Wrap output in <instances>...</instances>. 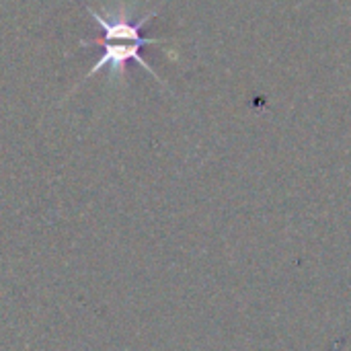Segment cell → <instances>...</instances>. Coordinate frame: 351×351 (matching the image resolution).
Instances as JSON below:
<instances>
[{"label":"cell","instance_id":"1","mask_svg":"<svg viewBox=\"0 0 351 351\" xmlns=\"http://www.w3.org/2000/svg\"><path fill=\"white\" fill-rule=\"evenodd\" d=\"M88 12H90L93 21L103 29V37L95 39V41H82V47L101 45L103 56L95 62V66L88 70V74L84 78H90V76H95L97 72H101L105 68H109L113 76H123L128 62H138L140 68H144L148 74H152L160 82V78L156 76L152 66L142 58V47L167 41L162 37H146V35H142V29L156 16V10H150L148 14H144L138 21H130L123 14H113L111 19H105L103 12H97L93 8H88Z\"/></svg>","mask_w":351,"mask_h":351}]
</instances>
